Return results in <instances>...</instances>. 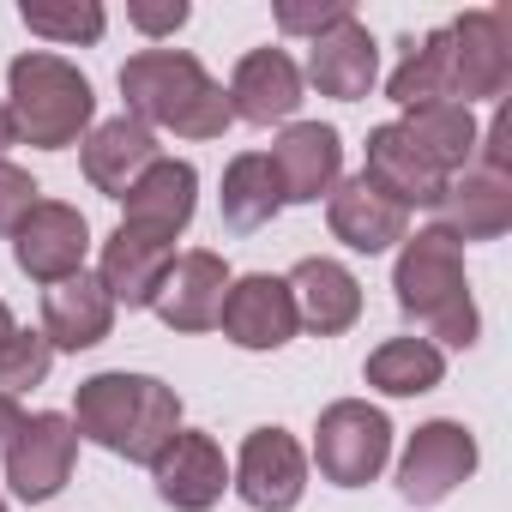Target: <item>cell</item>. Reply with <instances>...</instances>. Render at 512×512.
I'll return each mask as SVG.
<instances>
[{
	"label": "cell",
	"instance_id": "cell-10",
	"mask_svg": "<svg viewBox=\"0 0 512 512\" xmlns=\"http://www.w3.org/2000/svg\"><path fill=\"white\" fill-rule=\"evenodd\" d=\"M266 163L284 187V205H320V199H332V187L344 175V139L326 121H290L278 133V145L266 151Z\"/></svg>",
	"mask_w": 512,
	"mask_h": 512
},
{
	"label": "cell",
	"instance_id": "cell-14",
	"mask_svg": "<svg viewBox=\"0 0 512 512\" xmlns=\"http://www.w3.org/2000/svg\"><path fill=\"white\" fill-rule=\"evenodd\" d=\"M223 296H229V260L211 247H193L169 266L163 290H157V320L169 332H211L217 314H223Z\"/></svg>",
	"mask_w": 512,
	"mask_h": 512
},
{
	"label": "cell",
	"instance_id": "cell-3",
	"mask_svg": "<svg viewBox=\"0 0 512 512\" xmlns=\"http://www.w3.org/2000/svg\"><path fill=\"white\" fill-rule=\"evenodd\" d=\"M392 290H398L404 320H416L428 338H440L452 350L476 344L482 320H476V302H470V284H464V247L446 229L404 235L398 266H392Z\"/></svg>",
	"mask_w": 512,
	"mask_h": 512
},
{
	"label": "cell",
	"instance_id": "cell-1",
	"mask_svg": "<svg viewBox=\"0 0 512 512\" xmlns=\"http://www.w3.org/2000/svg\"><path fill=\"white\" fill-rule=\"evenodd\" d=\"M73 434L127 458V464H157V452L181 434V398L157 374H91L73 392Z\"/></svg>",
	"mask_w": 512,
	"mask_h": 512
},
{
	"label": "cell",
	"instance_id": "cell-16",
	"mask_svg": "<svg viewBox=\"0 0 512 512\" xmlns=\"http://www.w3.org/2000/svg\"><path fill=\"white\" fill-rule=\"evenodd\" d=\"M121 205H127L121 229H139V235L175 241V235L193 223V205H199V169L181 163V157H157V163L127 187Z\"/></svg>",
	"mask_w": 512,
	"mask_h": 512
},
{
	"label": "cell",
	"instance_id": "cell-36",
	"mask_svg": "<svg viewBox=\"0 0 512 512\" xmlns=\"http://www.w3.org/2000/svg\"><path fill=\"white\" fill-rule=\"evenodd\" d=\"M13 332H19V320H13V308H7V302H0V350L13 344Z\"/></svg>",
	"mask_w": 512,
	"mask_h": 512
},
{
	"label": "cell",
	"instance_id": "cell-32",
	"mask_svg": "<svg viewBox=\"0 0 512 512\" xmlns=\"http://www.w3.org/2000/svg\"><path fill=\"white\" fill-rule=\"evenodd\" d=\"M43 205V187L19 169V163H0V235H19V223Z\"/></svg>",
	"mask_w": 512,
	"mask_h": 512
},
{
	"label": "cell",
	"instance_id": "cell-7",
	"mask_svg": "<svg viewBox=\"0 0 512 512\" xmlns=\"http://www.w3.org/2000/svg\"><path fill=\"white\" fill-rule=\"evenodd\" d=\"M476 470V434L464 422H422L398 458V494L410 506H440Z\"/></svg>",
	"mask_w": 512,
	"mask_h": 512
},
{
	"label": "cell",
	"instance_id": "cell-13",
	"mask_svg": "<svg viewBox=\"0 0 512 512\" xmlns=\"http://www.w3.org/2000/svg\"><path fill=\"white\" fill-rule=\"evenodd\" d=\"M229 115L247 127H272L302 109V67L284 49H247L229 73Z\"/></svg>",
	"mask_w": 512,
	"mask_h": 512
},
{
	"label": "cell",
	"instance_id": "cell-33",
	"mask_svg": "<svg viewBox=\"0 0 512 512\" xmlns=\"http://www.w3.org/2000/svg\"><path fill=\"white\" fill-rule=\"evenodd\" d=\"M127 19H133V31H145V37H169V31L187 25V0H163V7H151V0H133Z\"/></svg>",
	"mask_w": 512,
	"mask_h": 512
},
{
	"label": "cell",
	"instance_id": "cell-29",
	"mask_svg": "<svg viewBox=\"0 0 512 512\" xmlns=\"http://www.w3.org/2000/svg\"><path fill=\"white\" fill-rule=\"evenodd\" d=\"M19 19L31 37H49V43H97L109 31V13L97 0H25Z\"/></svg>",
	"mask_w": 512,
	"mask_h": 512
},
{
	"label": "cell",
	"instance_id": "cell-23",
	"mask_svg": "<svg viewBox=\"0 0 512 512\" xmlns=\"http://www.w3.org/2000/svg\"><path fill=\"white\" fill-rule=\"evenodd\" d=\"M175 266V241H157V235H139V229H115L103 241V260H97V284L109 290V302H127V308H151L163 278Z\"/></svg>",
	"mask_w": 512,
	"mask_h": 512
},
{
	"label": "cell",
	"instance_id": "cell-20",
	"mask_svg": "<svg viewBox=\"0 0 512 512\" xmlns=\"http://www.w3.org/2000/svg\"><path fill=\"white\" fill-rule=\"evenodd\" d=\"M85 181L103 193V199H127V187L163 157L157 151V133L133 115H115V121H97L85 139Z\"/></svg>",
	"mask_w": 512,
	"mask_h": 512
},
{
	"label": "cell",
	"instance_id": "cell-2",
	"mask_svg": "<svg viewBox=\"0 0 512 512\" xmlns=\"http://www.w3.org/2000/svg\"><path fill=\"white\" fill-rule=\"evenodd\" d=\"M121 97L133 121H145L151 133L163 127L175 139H223L235 121L223 85L187 49H139L121 67Z\"/></svg>",
	"mask_w": 512,
	"mask_h": 512
},
{
	"label": "cell",
	"instance_id": "cell-30",
	"mask_svg": "<svg viewBox=\"0 0 512 512\" xmlns=\"http://www.w3.org/2000/svg\"><path fill=\"white\" fill-rule=\"evenodd\" d=\"M49 368H55L49 338H43V332H13V344L0 350V392L19 398V392L43 386V380H49Z\"/></svg>",
	"mask_w": 512,
	"mask_h": 512
},
{
	"label": "cell",
	"instance_id": "cell-5",
	"mask_svg": "<svg viewBox=\"0 0 512 512\" xmlns=\"http://www.w3.org/2000/svg\"><path fill=\"white\" fill-rule=\"evenodd\" d=\"M392 458V422L386 410L362 404V398H338L320 410V428H314V464L332 488H362L386 470Z\"/></svg>",
	"mask_w": 512,
	"mask_h": 512
},
{
	"label": "cell",
	"instance_id": "cell-22",
	"mask_svg": "<svg viewBox=\"0 0 512 512\" xmlns=\"http://www.w3.org/2000/svg\"><path fill=\"white\" fill-rule=\"evenodd\" d=\"M290 302H296V320L314 332V338H338V332H350L356 320H362V284H356V272L350 266H338V260H302L290 278Z\"/></svg>",
	"mask_w": 512,
	"mask_h": 512
},
{
	"label": "cell",
	"instance_id": "cell-12",
	"mask_svg": "<svg viewBox=\"0 0 512 512\" xmlns=\"http://www.w3.org/2000/svg\"><path fill=\"white\" fill-rule=\"evenodd\" d=\"M217 326H223V338L241 344V350H284V344L302 332L296 302H290V284L272 278V272L229 278V296H223Z\"/></svg>",
	"mask_w": 512,
	"mask_h": 512
},
{
	"label": "cell",
	"instance_id": "cell-4",
	"mask_svg": "<svg viewBox=\"0 0 512 512\" xmlns=\"http://www.w3.org/2000/svg\"><path fill=\"white\" fill-rule=\"evenodd\" d=\"M7 115H13V133L37 151H67L85 139L91 115H97V91L91 79L67 61V55H49V49H31L13 61L7 73Z\"/></svg>",
	"mask_w": 512,
	"mask_h": 512
},
{
	"label": "cell",
	"instance_id": "cell-17",
	"mask_svg": "<svg viewBox=\"0 0 512 512\" xmlns=\"http://www.w3.org/2000/svg\"><path fill=\"white\" fill-rule=\"evenodd\" d=\"M434 211H440L434 229H446L458 247L464 241H494V235L512 229V175L470 163L458 181H446V193H440Z\"/></svg>",
	"mask_w": 512,
	"mask_h": 512
},
{
	"label": "cell",
	"instance_id": "cell-18",
	"mask_svg": "<svg viewBox=\"0 0 512 512\" xmlns=\"http://www.w3.org/2000/svg\"><path fill=\"white\" fill-rule=\"evenodd\" d=\"M151 476H157L163 506H175V512H205V506H217V500H223L229 464H223V446H217L211 434L181 428V434L157 452Z\"/></svg>",
	"mask_w": 512,
	"mask_h": 512
},
{
	"label": "cell",
	"instance_id": "cell-26",
	"mask_svg": "<svg viewBox=\"0 0 512 512\" xmlns=\"http://www.w3.org/2000/svg\"><path fill=\"white\" fill-rule=\"evenodd\" d=\"M217 205H223V223L241 229V235H247V229H266V223L284 211V187H278L266 151H241V157H229Z\"/></svg>",
	"mask_w": 512,
	"mask_h": 512
},
{
	"label": "cell",
	"instance_id": "cell-35",
	"mask_svg": "<svg viewBox=\"0 0 512 512\" xmlns=\"http://www.w3.org/2000/svg\"><path fill=\"white\" fill-rule=\"evenodd\" d=\"M7 145H19V133H13V115H7V97H0V163H7Z\"/></svg>",
	"mask_w": 512,
	"mask_h": 512
},
{
	"label": "cell",
	"instance_id": "cell-15",
	"mask_svg": "<svg viewBox=\"0 0 512 512\" xmlns=\"http://www.w3.org/2000/svg\"><path fill=\"white\" fill-rule=\"evenodd\" d=\"M308 79L320 85V97H338V103H362L380 79V43L374 31L350 13L338 19L332 31H320L308 43Z\"/></svg>",
	"mask_w": 512,
	"mask_h": 512
},
{
	"label": "cell",
	"instance_id": "cell-9",
	"mask_svg": "<svg viewBox=\"0 0 512 512\" xmlns=\"http://www.w3.org/2000/svg\"><path fill=\"white\" fill-rule=\"evenodd\" d=\"M308 488V452L290 428H253L235 458V494L253 512H290Z\"/></svg>",
	"mask_w": 512,
	"mask_h": 512
},
{
	"label": "cell",
	"instance_id": "cell-19",
	"mask_svg": "<svg viewBox=\"0 0 512 512\" xmlns=\"http://www.w3.org/2000/svg\"><path fill=\"white\" fill-rule=\"evenodd\" d=\"M326 223H332V235H338L350 253H386V247H398V241L410 235V211L392 205L368 175H350V181L332 187Z\"/></svg>",
	"mask_w": 512,
	"mask_h": 512
},
{
	"label": "cell",
	"instance_id": "cell-31",
	"mask_svg": "<svg viewBox=\"0 0 512 512\" xmlns=\"http://www.w3.org/2000/svg\"><path fill=\"white\" fill-rule=\"evenodd\" d=\"M356 7L350 0H278V31L284 37H320V31H332L338 19H350Z\"/></svg>",
	"mask_w": 512,
	"mask_h": 512
},
{
	"label": "cell",
	"instance_id": "cell-25",
	"mask_svg": "<svg viewBox=\"0 0 512 512\" xmlns=\"http://www.w3.org/2000/svg\"><path fill=\"white\" fill-rule=\"evenodd\" d=\"M398 127L410 133V145H416L446 181L464 175V169L476 163V139H482V127H476V115H470L464 103H428V109H410Z\"/></svg>",
	"mask_w": 512,
	"mask_h": 512
},
{
	"label": "cell",
	"instance_id": "cell-34",
	"mask_svg": "<svg viewBox=\"0 0 512 512\" xmlns=\"http://www.w3.org/2000/svg\"><path fill=\"white\" fill-rule=\"evenodd\" d=\"M19 398H7V392H0V452H7V440H13V428H19Z\"/></svg>",
	"mask_w": 512,
	"mask_h": 512
},
{
	"label": "cell",
	"instance_id": "cell-8",
	"mask_svg": "<svg viewBox=\"0 0 512 512\" xmlns=\"http://www.w3.org/2000/svg\"><path fill=\"white\" fill-rule=\"evenodd\" d=\"M73 458H79V434L67 416H55V410L19 416V428L7 440V482L19 500H49L67 488Z\"/></svg>",
	"mask_w": 512,
	"mask_h": 512
},
{
	"label": "cell",
	"instance_id": "cell-21",
	"mask_svg": "<svg viewBox=\"0 0 512 512\" xmlns=\"http://www.w3.org/2000/svg\"><path fill=\"white\" fill-rule=\"evenodd\" d=\"M392 205H404V211H434L440 205V193H446V175L410 145V133L398 127V121H386V127H374L368 133V169H362Z\"/></svg>",
	"mask_w": 512,
	"mask_h": 512
},
{
	"label": "cell",
	"instance_id": "cell-24",
	"mask_svg": "<svg viewBox=\"0 0 512 512\" xmlns=\"http://www.w3.org/2000/svg\"><path fill=\"white\" fill-rule=\"evenodd\" d=\"M109 332H115V302L91 272L61 278V284L43 290V338H49V350L79 356V350H97Z\"/></svg>",
	"mask_w": 512,
	"mask_h": 512
},
{
	"label": "cell",
	"instance_id": "cell-37",
	"mask_svg": "<svg viewBox=\"0 0 512 512\" xmlns=\"http://www.w3.org/2000/svg\"><path fill=\"white\" fill-rule=\"evenodd\" d=\"M0 512H7V500H0Z\"/></svg>",
	"mask_w": 512,
	"mask_h": 512
},
{
	"label": "cell",
	"instance_id": "cell-6",
	"mask_svg": "<svg viewBox=\"0 0 512 512\" xmlns=\"http://www.w3.org/2000/svg\"><path fill=\"white\" fill-rule=\"evenodd\" d=\"M446 37H452V97L464 109L476 97L500 103L512 91V13L506 7L464 13L458 25H446Z\"/></svg>",
	"mask_w": 512,
	"mask_h": 512
},
{
	"label": "cell",
	"instance_id": "cell-28",
	"mask_svg": "<svg viewBox=\"0 0 512 512\" xmlns=\"http://www.w3.org/2000/svg\"><path fill=\"white\" fill-rule=\"evenodd\" d=\"M386 97H392L404 115H410V109H428V103H458V97H452V37H446V25L428 31L422 43H410L404 67L386 79Z\"/></svg>",
	"mask_w": 512,
	"mask_h": 512
},
{
	"label": "cell",
	"instance_id": "cell-11",
	"mask_svg": "<svg viewBox=\"0 0 512 512\" xmlns=\"http://www.w3.org/2000/svg\"><path fill=\"white\" fill-rule=\"evenodd\" d=\"M13 253H19V272L37 278V284H61V278H79L85 272V253H91V223L79 205H61V199H43L19 235H13Z\"/></svg>",
	"mask_w": 512,
	"mask_h": 512
},
{
	"label": "cell",
	"instance_id": "cell-27",
	"mask_svg": "<svg viewBox=\"0 0 512 512\" xmlns=\"http://www.w3.org/2000/svg\"><path fill=\"white\" fill-rule=\"evenodd\" d=\"M362 374L386 398H422V392H434L446 380V356L428 338H386L380 350H368V368Z\"/></svg>",
	"mask_w": 512,
	"mask_h": 512
}]
</instances>
